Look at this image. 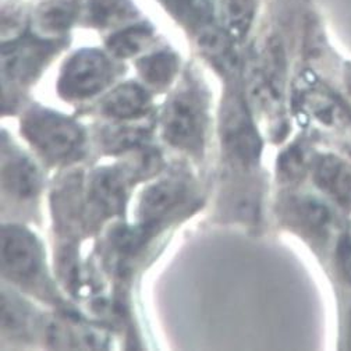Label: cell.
I'll return each mask as SVG.
<instances>
[{
    "mask_svg": "<svg viewBox=\"0 0 351 351\" xmlns=\"http://www.w3.org/2000/svg\"><path fill=\"white\" fill-rule=\"evenodd\" d=\"M208 114L199 88L186 84L167 102L163 112L165 138L176 148L198 152L204 147Z\"/></svg>",
    "mask_w": 351,
    "mask_h": 351,
    "instance_id": "obj_1",
    "label": "cell"
},
{
    "mask_svg": "<svg viewBox=\"0 0 351 351\" xmlns=\"http://www.w3.org/2000/svg\"><path fill=\"white\" fill-rule=\"evenodd\" d=\"M23 133L34 148L52 162L71 159L84 143L82 130L74 120L42 108H34L25 114Z\"/></svg>",
    "mask_w": 351,
    "mask_h": 351,
    "instance_id": "obj_2",
    "label": "cell"
},
{
    "mask_svg": "<svg viewBox=\"0 0 351 351\" xmlns=\"http://www.w3.org/2000/svg\"><path fill=\"white\" fill-rule=\"evenodd\" d=\"M221 136L228 156L239 166L251 167L258 162L262 141L240 95H229L223 102Z\"/></svg>",
    "mask_w": 351,
    "mask_h": 351,
    "instance_id": "obj_3",
    "label": "cell"
},
{
    "mask_svg": "<svg viewBox=\"0 0 351 351\" xmlns=\"http://www.w3.org/2000/svg\"><path fill=\"white\" fill-rule=\"evenodd\" d=\"M110 80L112 64L108 58L95 49H84L64 64L58 90L66 99H85L101 93Z\"/></svg>",
    "mask_w": 351,
    "mask_h": 351,
    "instance_id": "obj_4",
    "label": "cell"
},
{
    "mask_svg": "<svg viewBox=\"0 0 351 351\" xmlns=\"http://www.w3.org/2000/svg\"><path fill=\"white\" fill-rule=\"evenodd\" d=\"M2 267L3 272L16 282L28 283L36 279L42 269V250L36 237L23 228L5 226Z\"/></svg>",
    "mask_w": 351,
    "mask_h": 351,
    "instance_id": "obj_5",
    "label": "cell"
},
{
    "mask_svg": "<svg viewBox=\"0 0 351 351\" xmlns=\"http://www.w3.org/2000/svg\"><path fill=\"white\" fill-rule=\"evenodd\" d=\"M190 184L182 176H169L149 186L140 198L137 216L148 233L187 202Z\"/></svg>",
    "mask_w": 351,
    "mask_h": 351,
    "instance_id": "obj_6",
    "label": "cell"
},
{
    "mask_svg": "<svg viewBox=\"0 0 351 351\" xmlns=\"http://www.w3.org/2000/svg\"><path fill=\"white\" fill-rule=\"evenodd\" d=\"M2 182L5 190L19 199L35 198L42 187V176L36 165L23 152L5 148Z\"/></svg>",
    "mask_w": 351,
    "mask_h": 351,
    "instance_id": "obj_7",
    "label": "cell"
},
{
    "mask_svg": "<svg viewBox=\"0 0 351 351\" xmlns=\"http://www.w3.org/2000/svg\"><path fill=\"white\" fill-rule=\"evenodd\" d=\"M52 48L47 42H14L3 51V71L6 77L20 82L34 80L48 58Z\"/></svg>",
    "mask_w": 351,
    "mask_h": 351,
    "instance_id": "obj_8",
    "label": "cell"
},
{
    "mask_svg": "<svg viewBox=\"0 0 351 351\" xmlns=\"http://www.w3.org/2000/svg\"><path fill=\"white\" fill-rule=\"evenodd\" d=\"M128 191L125 174L113 167L97 170L90 183V199L101 213L108 216L119 213L124 204Z\"/></svg>",
    "mask_w": 351,
    "mask_h": 351,
    "instance_id": "obj_9",
    "label": "cell"
},
{
    "mask_svg": "<svg viewBox=\"0 0 351 351\" xmlns=\"http://www.w3.org/2000/svg\"><path fill=\"white\" fill-rule=\"evenodd\" d=\"M318 187L343 208H351V166L335 155H326L315 167Z\"/></svg>",
    "mask_w": 351,
    "mask_h": 351,
    "instance_id": "obj_10",
    "label": "cell"
},
{
    "mask_svg": "<svg viewBox=\"0 0 351 351\" xmlns=\"http://www.w3.org/2000/svg\"><path fill=\"white\" fill-rule=\"evenodd\" d=\"M149 97L143 86L134 82H127L105 97L102 101V112L113 119L133 120L144 116L149 108Z\"/></svg>",
    "mask_w": 351,
    "mask_h": 351,
    "instance_id": "obj_11",
    "label": "cell"
},
{
    "mask_svg": "<svg viewBox=\"0 0 351 351\" xmlns=\"http://www.w3.org/2000/svg\"><path fill=\"white\" fill-rule=\"evenodd\" d=\"M293 210L298 223L310 234L318 239L326 237L333 225V216L325 204L313 197H305L297 199Z\"/></svg>",
    "mask_w": 351,
    "mask_h": 351,
    "instance_id": "obj_12",
    "label": "cell"
},
{
    "mask_svg": "<svg viewBox=\"0 0 351 351\" xmlns=\"http://www.w3.org/2000/svg\"><path fill=\"white\" fill-rule=\"evenodd\" d=\"M178 58L169 52L154 53L138 63V70L144 81L152 86L162 88L170 84L178 74Z\"/></svg>",
    "mask_w": 351,
    "mask_h": 351,
    "instance_id": "obj_13",
    "label": "cell"
},
{
    "mask_svg": "<svg viewBox=\"0 0 351 351\" xmlns=\"http://www.w3.org/2000/svg\"><path fill=\"white\" fill-rule=\"evenodd\" d=\"M173 16L201 32L212 25V12L208 0H162Z\"/></svg>",
    "mask_w": 351,
    "mask_h": 351,
    "instance_id": "obj_14",
    "label": "cell"
},
{
    "mask_svg": "<svg viewBox=\"0 0 351 351\" xmlns=\"http://www.w3.org/2000/svg\"><path fill=\"white\" fill-rule=\"evenodd\" d=\"M219 5L226 32L233 39H241L252 21L254 0H219Z\"/></svg>",
    "mask_w": 351,
    "mask_h": 351,
    "instance_id": "obj_15",
    "label": "cell"
},
{
    "mask_svg": "<svg viewBox=\"0 0 351 351\" xmlns=\"http://www.w3.org/2000/svg\"><path fill=\"white\" fill-rule=\"evenodd\" d=\"M74 8L69 2H53L40 9L36 14V27L43 34H60L73 21Z\"/></svg>",
    "mask_w": 351,
    "mask_h": 351,
    "instance_id": "obj_16",
    "label": "cell"
},
{
    "mask_svg": "<svg viewBox=\"0 0 351 351\" xmlns=\"http://www.w3.org/2000/svg\"><path fill=\"white\" fill-rule=\"evenodd\" d=\"M131 6L127 0H90L86 14L94 24L112 25L127 19L131 14Z\"/></svg>",
    "mask_w": 351,
    "mask_h": 351,
    "instance_id": "obj_17",
    "label": "cell"
},
{
    "mask_svg": "<svg viewBox=\"0 0 351 351\" xmlns=\"http://www.w3.org/2000/svg\"><path fill=\"white\" fill-rule=\"evenodd\" d=\"M149 31L143 27H134L124 29L113 35L109 40V49L117 58H130L141 52L149 40Z\"/></svg>",
    "mask_w": 351,
    "mask_h": 351,
    "instance_id": "obj_18",
    "label": "cell"
},
{
    "mask_svg": "<svg viewBox=\"0 0 351 351\" xmlns=\"http://www.w3.org/2000/svg\"><path fill=\"white\" fill-rule=\"evenodd\" d=\"M301 106L311 112L318 120L326 124H333L341 119L343 109L329 95L322 93H308L301 95Z\"/></svg>",
    "mask_w": 351,
    "mask_h": 351,
    "instance_id": "obj_19",
    "label": "cell"
},
{
    "mask_svg": "<svg viewBox=\"0 0 351 351\" xmlns=\"http://www.w3.org/2000/svg\"><path fill=\"white\" fill-rule=\"evenodd\" d=\"M279 174L287 182L300 179L306 167V156L300 145L287 148L279 158Z\"/></svg>",
    "mask_w": 351,
    "mask_h": 351,
    "instance_id": "obj_20",
    "label": "cell"
},
{
    "mask_svg": "<svg viewBox=\"0 0 351 351\" xmlns=\"http://www.w3.org/2000/svg\"><path fill=\"white\" fill-rule=\"evenodd\" d=\"M145 137V130L138 127V128H124L120 127L116 131H109L105 136V144L106 148L110 151H123L130 147L137 145L143 138Z\"/></svg>",
    "mask_w": 351,
    "mask_h": 351,
    "instance_id": "obj_21",
    "label": "cell"
},
{
    "mask_svg": "<svg viewBox=\"0 0 351 351\" xmlns=\"http://www.w3.org/2000/svg\"><path fill=\"white\" fill-rule=\"evenodd\" d=\"M337 259L343 275L351 282V240L343 237L337 247Z\"/></svg>",
    "mask_w": 351,
    "mask_h": 351,
    "instance_id": "obj_22",
    "label": "cell"
},
{
    "mask_svg": "<svg viewBox=\"0 0 351 351\" xmlns=\"http://www.w3.org/2000/svg\"><path fill=\"white\" fill-rule=\"evenodd\" d=\"M348 347L351 348V319H350V328H348Z\"/></svg>",
    "mask_w": 351,
    "mask_h": 351,
    "instance_id": "obj_23",
    "label": "cell"
}]
</instances>
